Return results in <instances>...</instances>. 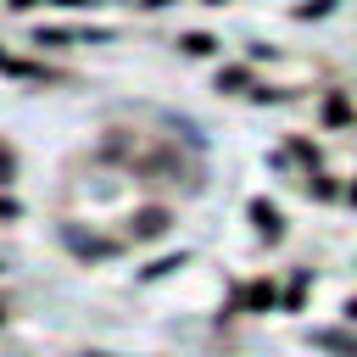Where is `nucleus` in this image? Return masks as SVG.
I'll list each match as a JSON object with an SVG mask.
<instances>
[{"instance_id":"nucleus-1","label":"nucleus","mask_w":357,"mask_h":357,"mask_svg":"<svg viewBox=\"0 0 357 357\" xmlns=\"http://www.w3.org/2000/svg\"><path fill=\"white\" fill-rule=\"evenodd\" d=\"M251 218L262 223V234H268V240L279 234V212H273V206H262V201H257V206H251Z\"/></svg>"},{"instance_id":"nucleus-2","label":"nucleus","mask_w":357,"mask_h":357,"mask_svg":"<svg viewBox=\"0 0 357 357\" xmlns=\"http://www.w3.org/2000/svg\"><path fill=\"white\" fill-rule=\"evenodd\" d=\"M184 50H195V56H206V50H212V39H206V33H190V39H184Z\"/></svg>"}]
</instances>
